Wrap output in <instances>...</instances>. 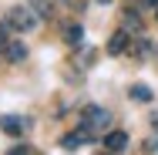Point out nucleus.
Listing matches in <instances>:
<instances>
[{"mask_svg":"<svg viewBox=\"0 0 158 155\" xmlns=\"http://www.w3.org/2000/svg\"><path fill=\"white\" fill-rule=\"evenodd\" d=\"M111 122H114V118H111L108 108H101V105H88V108L81 111V118H77V128H81L84 135L98 138V135H108Z\"/></svg>","mask_w":158,"mask_h":155,"instance_id":"nucleus-1","label":"nucleus"},{"mask_svg":"<svg viewBox=\"0 0 158 155\" xmlns=\"http://www.w3.org/2000/svg\"><path fill=\"white\" fill-rule=\"evenodd\" d=\"M3 24H7L14 34H27V31L37 27V10H34L31 3H27V7H10L7 17H3Z\"/></svg>","mask_w":158,"mask_h":155,"instance_id":"nucleus-2","label":"nucleus"},{"mask_svg":"<svg viewBox=\"0 0 158 155\" xmlns=\"http://www.w3.org/2000/svg\"><path fill=\"white\" fill-rule=\"evenodd\" d=\"M27 118H20V115H3V118H0V131H3V135H10V138H20V135H24V131H27Z\"/></svg>","mask_w":158,"mask_h":155,"instance_id":"nucleus-3","label":"nucleus"},{"mask_svg":"<svg viewBox=\"0 0 158 155\" xmlns=\"http://www.w3.org/2000/svg\"><path fill=\"white\" fill-rule=\"evenodd\" d=\"M128 47H131V34H128L125 27L111 34V41H108V54H111V58H121V54H128Z\"/></svg>","mask_w":158,"mask_h":155,"instance_id":"nucleus-4","label":"nucleus"},{"mask_svg":"<svg viewBox=\"0 0 158 155\" xmlns=\"http://www.w3.org/2000/svg\"><path fill=\"white\" fill-rule=\"evenodd\" d=\"M64 44H71V47H81L84 44V27L77 20H67L64 24Z\"/></svg>","mask_w":158,"mask_h":155,"instance_id":"nucleus-5","label":"nucleus"},{"mask_svg":"<svg viewBox=\"0 0 158 155\" xmlns=\"http://www.w3.org/2000/svg\"><path fill=\"white\" fill-rule=\"evenodd\" d=\"M148 51H152V44H148V37H131V47H128V54H131V61H145L148 58Z\"/></svg>","mask_w":158,"mask_h":155,"instance_id":"nucleus-6","label":"nucleus"},{"mask_svg":"<svg viewBox=\"0 0 158 155\" xmlns=\"http://www.w3.org/2000/svg\"><path fill=\"white\" fill-rule=\"evenodd\" d=\"M104 149H108V152H125L128 149V135L125 131H108V135H104Z\"/></svg>","mask_w":158,"mask_h":155,"instance_id":"nucleus-7","label":"nucleus"},{"mask_svg":"<svg viewBox=\"0 0 158 155\" xmlns=\"http://www.w3.org/2000/svg\"><path fill=\"white\" fill-rule=\"evenodd\" d=\"M84 142H91V135H84V131H74V135H64V138H61V149H64V152H77Z\"/></svg>","mask_w":158,"mask_h":155,"instance_id":"nucleus-8","label":"nucleus"},{"mask_svg":"<svg viewBox=\"0 0 158 155\" xmlns=\"http://www.w3.org/2000/svg\"><path fill=\"white\" fill-rule=\"evenodd\" d=\"M7 61H10V64L27 61V44H20V41H10V44H7Z\"/></svg>","mask_w":158,"mask_h":155,"instance_id":"nucleus-9","label":"nucleus"},{"mask_svg":"<svg viewBox=\"0 0 158 155\" xmlns=\"http://www.w3.org/2000/svg\"><path fill=\"white\" fill-rule=\"evenodd\" d=\"M31 7L37 10V17H44V20L54 17V0H31Z\"/></svg>","mask_w":158,"mask_h":155,"instance_id":"nucleus-10","label":"nucleus"},{"mask_svg":"<svg viewBox=\"0 0 158 155\" xmlns=\"http://www.w3.org/2000/svg\"><path fill=\"white\" fill-rule=\"evenodd\" d=\"M128 94H131L135 101H141V105H145V101H152V88H148V84H131Z\"/></svg>","mask_w":158,"mask_h":155,"instance_id":"nucleus-11","label":"nucleus"},{"mask_svg":"<svg viewBox=\"0 0 158 155\" xmlns=\"http://www.w3.org/2000/svg\"><path fill=\"white\" fill-rule=\"evenodd\" d=\"M121 27H125V31L141 34V17H138V14H131V10H125V17H121Z\"/></svg>","mask_w":158,"mask_h":155,"instance_id":"nucleus-12","label":"nucleus"},{"mask_svg":"<svg viewBox=\"0 0 158 155\" xmlns=\"http://www.w3.org/2000/svg\"><path fill=\"white\" fill-rule=\"evenodd\" d=\"M7 34H10V27H7V24H0V51H7V44H10V37H7Z\"/></svg>","mask_w":158,"mask_h":155,"instance_id":"nucleus-13","label":"nucleus"},{"mask_svg":"<svg viewBox=\"0 0 158 155\" xmlns=\"http://www.w3.org/2000/svg\"><path fill=\"white\" fill-rule=\"evenodd\" d=\"M64 3H67L71 10H84V7H88V0H64Z\"/></svg>","mask_w":158,"mask_h":155,"instance_id":"nucleus-14","label":"nucleus"},{"mask_svg":"<svg viewBox=\"0 0 158 155\" xmlns=\"http://www.w3.org/2000/svg\"><path fill=\"white\" fill-rule=\"evenodd\" d=\"M141 152H158V142H155V138H148V142L141 145Z\"/></svg>","mask_w":158,"mask_h":155,"instance_id":"nucleus-15","label":"nucleus"},{"mask_svg":"<svg viewBox=\"0 0 158 155\" xmlns=\"http://www.w3.org/2000/svg\"><path fill=\"white\" fill-rule=\"evenodd\" d=\"M98 3H101V7H108V3H111V0H98Z\"/></svg>","mask_w":158,"mask_h":155,"instance_id":"nucleus-16","label":"nucleus"},{"mask_svg":"<svg viewBox=\"0 0 158 155\" xmlns=\"http://www.w3.org/2000/svg\"><path fill=\"white\" fill-rule=\"evenodd\" d=\"M148 3H155V7H158V0H148Z\"/></svg>","mask_w":158,"mask_h":155,"instance_id":"nucleus-17","label":"nucleus"}]
</instances>
